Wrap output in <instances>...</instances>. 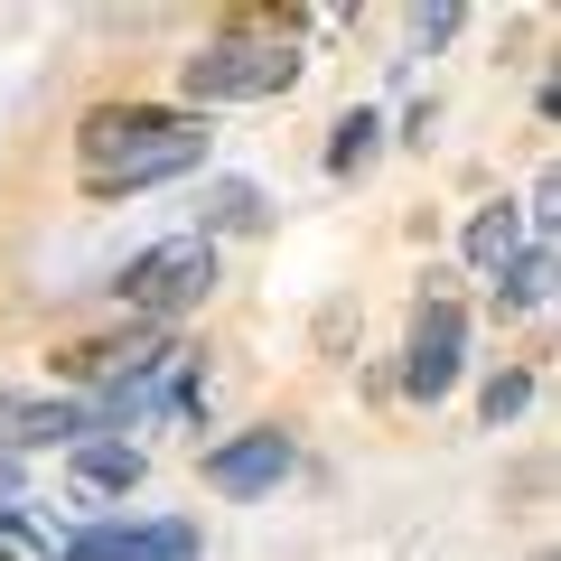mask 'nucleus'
I'll return each instance as SVG.
<instances>
[{
  "mask_svg": "<svg viewBox=\"0 0 561 561\" xmlns=\"http://www.w3.org/2000/svg\"><path fill=\"white\" fill-rule=\"evenodd\" d=\"M76 160H84V197H140V187L187 179L206 160V113H179V103H94L76 122Z\"/></svg>",
  "mask_w": 561,
  "mask_h": 561,
  "instance_id": "1",
  "label": "nucleus"
},
{
  "mask_svg": "<svg viewBox=\"0 0 561 561\" xmlns=\"http://www.w3.org/2000/svg\"><path fill=\"white\" fill-rule=\"evenodd\" d=\"M290 84H300V38H290V20H272V10H234V20L179 66V94H187L179 113L272 103V94H290Z\"/></svg>",
  "mask_w": 561,
  "mask_h": 561,
  "instance_id": "2",
  "label": "nucleus"
},
{
  "mask_svg": "<svg viewBox=\"0 0 561 561\" xmlns=\"http://www.w3.org/2000/svg\"><path fill=\"white\" fill-rule=\"evenodd\" d=\"M122 309H131L140 328H169L179 309H197L206 290H216V243L206 234H169V243H150V253H131L122 262Z\"/></svg>",
  "mask_w": 561,
  "mask_h": 561,
  "instance_id": "3",
  "label": "nucleus"
},
{
  "mask_svg": "<svg viewBox=\"0 0 561 561\" xmlns=\"http://www.w3.org/2000/svg\"><path fill=\"white\" fill-rule=\"evenodd\" d=\"M179 356L169 346V328H113V337H76V346H57V375L66 383H103V393H122V383H150L160 365Z\"/></svg>",
  "mask_w": 561,
  "mask_h": 561,
  "instance_id": "4",
  "label": "nucleus"
},
{
  "mask_svg": "<svg viewBox=\"0 0 561 561\" xmlns=\"http://www.w3.org/2000/svg\"><path fill=\"white\" fill-rule=\"evenodd\" d=\"M468 365V309L459 300H421L412 319V346H402V393L412 402H440Z\"/></svg>",
  "mask_w": 561,
  "mask_h": 561,
  "instance_id": "5",
  "label": "nucleus"
},
{
  "mask_svg": "<svg viewBox=\"0 0 561 561\" xmlns=\"http://www.w3.org/2000/svg\"><path fill=\"white\" fill-rule=\"evenodd\" d=\"M290 431H243V440H216L206 449V486L216 496H262V486H280L290 478Z\"/></svg>",
  "mask_w": 561,
  "mask_h": 561,
  "instance_id": "6",
  "label": "nucleus"
},
{
  "mask_svg": "<svg viewBox=\"0 0 561 561\" xmlns=\"http://www.w3.org/2000/svg\"><path fill=\"white\" fill-rule=\"evenodd\" d=\"M84 431H94V412H84V402H66V393H10V383H0V459H10V449L84 440Z\"/></svg>",
  "mask_w": 561,
  "mask_h": 561,
  "instance_id": "7",
  "label": "nucleus"
},
{
  "mask_svg": "<svg viewBox=\"0 0 561 561\" xmlns=\"http://www.w3.org/2000/svg\"><path fill=\"white\" fill-rule=\"evenodd\" d=\"M57 561H197V534L187 524H94Z\"/></svg>",
  "mask_w": 561,
  "mask_h": 561,
  "instance_id": "8",
  "label": "nucleus"
},
{
  "mask_svg": "<svg viewBox=\"0 0 561 561\" xmlns=\"http://www.w3.org/2000/svg\"><path fill=\"white\" fill-rule=\"evenodd\" d=\"M524 243H534V216H524V206H478V216H468V262H478L486 280H496Z\"/></svg>",
  "mask_w": 561,
  "mask_h": 561,
  "instance_id": "9",
  "label": "nucleus"
},
{
  "mask_svg": "<svg viewBox=\"0 0 561 561\" xmlns=\"http://www.w3.org/2000/svg\"><path fill=\"white\" fill-rule=\"evenodd\" d=\"M140 478H150V459L131 440H76V486L84 496H131Z\"/></svg>",
  "mask_w": 561,
  "mask_h": 561,
  "instance_id": "10",
  "label": "nucleus"
},
{
  "mask_svg": "<svg viewBox=\"0 0 561 561\" xmlns=\"http://www.w3.org/2000/svg\"><path fill=\"white\" fill-rule=\"evenodd\" d=\"M243 225H262V187L253 179H216L197 197V234L216 243V234H243Z\"/></svg>",
  "mask_w": 561,
  "mask_h": 561,
  "instance_id": "11",
  "label": "nucleus"
},
{
  "mask_svg": "<svg viewBox=\"0 0 561 561\" xmlns=\"http://www.w3.org/2000/svg\"><path fill=\"white\" fill-rule=\"evenodd\" d=\"M542 300H552V243H524L496 272V309H542Z\"/></svg>",
  "mask_w": 561,
  "mask_h": 561,
  "instance_id": "12",
  "label": "nucleus"
},
{
  "mask_svg": "<svg viewBox=\"0 0 561 561\" xmlns=\"http://www.w3.org/2000/svg\"><path fill=\"white\" fill-rule=\"evenodd\" d=\"M524 402H534V365H505V375H486V393H478V421H496V431H505V421H515Z\"/></svg>",
  "mask_w": 561,
  "mask_h": 561,
  "instance_id": "13",
  "label": "nucleus"
},
{
  "mask_svg": "<svg viewBox=\"0 0 561 561\" xmlns=\"http://www.w3.org/2000/svg\"><path fill=\"white\" fill-rule=\"evenodd\" d=\"M375 131H383L375 113H346V122H337V140H328V169H337V179H356V169L375 160Z\"/></svg>",
  "mask_w": 561,
  "mask_h": 561,
  "instance_id": "14",
  "label": "nucleus"
},
{
  "mask_svg": "<svg viewBox=\"0 0 561 561\" xmlns=\"http://www.w3.org/2000/svg\"><path fill=\"white\" fill-rule=\"evenodd\" d=\"M0 561H57V552L28 534V515H10V505H0Z\"/></svg>",
  "mask_w": 561,
  "mask_h": 561,
  "instance_id": "15",
  "label": "nucleus"
},
{
  "mask_svg": "<svg viewBox=\"0 0 561 561\" xmlns=\"http://www.w3.org/2000/svg\"><path fill=\"white\" fill-rule=\"evenodd\" d=\"M412 38H421V47L459 38V0H440V10H412Z\"/></svg>",
  "mask_w": 561,
  "mask_h": 561,
  "instance_id": "16",
  "label": "nucleus"
},
{
  "mask_svg": "<svg viewBox=\"0 0 561 561\" xmlns=\"http://www.w3.org/2000/svg\"><path fill=\"white\" fill-rule=\"evenodd\" d=\"M0 496H10V505H20V468H10V459H0Z\"/></svg>",
  "mask_w": 561,
  "mask_h": 561,
  "instance_id": "17",
  "label": "nucleus"
}]
</instances>
